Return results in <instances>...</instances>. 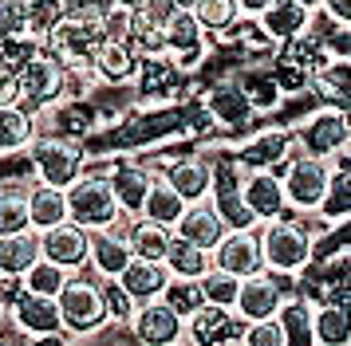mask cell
Here are the masks:
<instances>
[{"label":"cell","mask_w":351,"mask_h":346,"mask_svg":"<svg viewBox=\"0 0 351 346\" xmlns=\"http://www.w3.org/2000/svg\"><path fill=\"white\" fill-rule=\"evenodd\" d=\"M182 209H186V201L178 197L174 189L162 181L158 173L150 177V189H146V201H143V213L138 217L143 220H154V224H162V228H174V220L182 217Z\"/></svg>","instance_id":"74e56055"},{"label":"cell","mask_w":351,"mask_h":346,"mask_svg":"<svg viewBox=\"0 0 351 346\" xmlns=\"http://www.w3.org/2000/svg\"><path fill=\"white\" fill-rule=\"evenodd\" d=\"M0 346H12V338H4V334H0Z\"/></svg>","instance_id":"6125c7cd"},{"label":"cell","mask_w":351,"mask_h":346,"mask_svg":"<svg viewBox=\"0 0 351 346\" xmlns=\"http://www.w3.org/2000/svg\"><path fill=\"white\" fill-rule=\"evenodd\" d=\"M36 51H40V40H32L28 31H20V36H4V40H0V71L16 75Z\"/></svg>","instance_id":"ee69618b"},{"label":"cell","mask_w":351,"mask_h":346,"mask_svg":"<svg viewBox=\"0 0 351 346\" xmlns=\"http://www.w3.org/2000/svg\"><path fill=\"white\" fill-rule=\"evenodd\" d=\"M8 103H16V75L0 71V107H8Z\"/></svg>","instance_id":"db71d44e"},{"label":"cell","mask_w":351,"mask_h":346,"mask_svg":"<svg viewBox=\"0 0 351 346\" xmlns=\"http://www.w3.org/2000/svg\"><path fill=\"white\" fill-rule=\"evenodd\" d=\"M28 31V0H0V40Z\"/></svg>","instance_id":"f907efd6"},{"label":"cell","mask_w":351,"mask_h":346,"mask_svg":"<svg viewBox=\"0 0 351 346\" xmlns=\"http://www.w3.org/2000/svg\"><path fill=\"white\" fill-rule=\"evenodd\" d=\"M272 79H276L280 94H308V87H312V71H300L292 63H276L272 67Z\"/></svg>","instance_id":"816d5d0a"},{"label":"cell","mask_w":351,"mask_h":346,"mask_svg":"<svg viewBox=\"0 0 351 346\" xmlns=\"http://www.w3.org/2000/svg\"><path fill=\"white\" fill-rule=\"evenodd\" d=\"M324 20H328V16H324ZM319 40H324L328 59H351V24L328 20V31H319Z\"/></svg>","instance_id":"681fc988"},{"label":"cell","mask_w":351,"mask_h":346,"mask_svg":"<svg viewBox=\"0 0 351 346\" xmlns=\"http://www.w3.org/2000/svg\"><path fill=\"white\" fill-rule=\"evenodd\" d=\"M237 343L241 346H285L276 315H272V319H253V323H245V330H241Z\"/></svg>","instance_id":"c3c4849f"},{"label":"cell","mask_w":351,"mask_h":346,"mask_svg":"<svg viewBox=\"0 0 351 346\" xmlns=\"http://www.w3.org/2000/svg\"><path fill=\"white\" fill-rule=\"evenodd\" d=\"M36 260H40L36 232L0 236V280H20V276H24Z\"/></svg>","instance_id":"e575fe53"},{"label":"cell","mask_w":351,"mask_h":346,"mask_svg":"<svg viewBox=\"0 0 351 346\" xmlns=\"http://www.w3.org/2000/svg\"><path fill=\"white\" fill-rule=\"evenodd\" d=\"M162 40H166V55L178 63L182 75H190L193 67L206 59V31L186 8H174L162 20Z\"/></svg>","instance_id":"8fae6325"},{"label":"cell","mask_w":351,"mask_h":346,"mask_svg":"<svg viewBox=\"0 0 351 346\" xmlns=\"http://www.w3.org/2000/svg\"><path fill=\"white\" fill-rule=\"evenodd\" d=\"M190 12H193V20L202 24V31H225L241 20L237 0H197Z\"/></svg>","instance_id":"7bdbcfd3"},{"label":"cell","mask_w":351,"mask_h":346,"mask_svg":"<svg viewBox=\"0 0 351 346\" xmlns=\"http://www.w3.org/2000/svg\"><path fill=\"white\" fill-rule=\"evenodd\" d=\"M166 280H170L166 264H158V260H138V256H130V264L119 271V283H123V291H127L134 303L158 299L162 287H166Z\"/></svg>","instance_id":"83f0119b"},{"label":"cell","mask_w":351,"mask_h":346,"mask_svg":"<svg viewBox=\"0 0 351 346\" xmlns=\"http://www.w3.org/2000/svg\"><path fill=\"white\" fill-rule=\"evenodd\" d=\"M36 114H28L24 107L8 103L0 107V157H12L20 150H28V142L36 138Z\"/></svg>","instance_id":"4dcf8cb0"},{"label":"cell","mask_w":351,"mask_h":346,"mask_svg":"<svg viewBox=\"0 0 351 346\" xmlns=\"http://www.w3.org/2000/svg\"><path fill=\"white\" fill-rule=\"evenodd\" d=\"M28 161L36 170V181H44L51 189H67L75 177H83L87 170V154H83V142H71L64 134H51V130H36V138L28 142Z\"/></svg>","instance_id":"3957f363"},{"label":"cell","mask_w":351,"mask_h":346,"mask_svg":"<svg viewBox=\"0 0 351 346\" xmlns=\"http://www.w3.org/2000/svg\"><path fill=\"white\" fill-rule=\"evenodd\" d=\"M99 295H103V311H107V323H119V327H127L138 303H134L127 291H123V283H119V280H99Z\"/></svg>","instance_id":"f6af8a7d"},{"label":"cell","mask_w":351,"mask_h":346,"mask_svg":"<svg viewBox=\"0 0 351 346\" xmlns=\"http://www.w3.org/2000/svg\"><path fill=\"white\" fill-rule=\"evenodd\" d=\"M67 94V71L44 51H36L32 59L16 71V107L28 114H44Z\"/></svg>","instance_id":"52a82bcc"},{"label":"cell","mask_w":351,"mask_h":346,"mask_svg":"<svg viewBox=\"0 0 351 346\" xmlns=\"http://www.w3.org/2000/svg\"><path fill=\"white\" fill-rule=\"evenodd\" d=\"M87 264L95 267V280H119V271L130 264V244L123 236V224L107 228V232H91Z\"/></svg>","instance_id":"d4e9b609"},{"label":"cell","mask_w":351,"mask_h":346,"mask_svg":"<svg viewBox=\"0 0 351 346\" xmlns=\"http://www.w3.org/2000/svg\"><path fill=\"white\" fill-rule=\"evenodd\" d=\"M312 16L304 4H296V0H272L265 12L256 16V24H261V31L269 36L272 44L280 47L285 40H292V36H300V31L312 28Z\"/></svg>","instance_id":"484cf974"},{"label":"cell","mask_w":351,"mask_h":346,"mask_svg":"<svg viewBox=\"0 0 351 346\" xmlns=\"http://www.w3.org/2000/svg\"><path fill=\"white\" fill-rule=\"evenodd\" d=\"M51 110V118H48V130L51 134H64V138H71V142H83L91 130L99 126V110H95V103L91 98H75V94H64L56 107H48Z\"/></svg>","instance_id":"cb8c5ba5"},{"label":"cell","mask_w":351,"mask_h":346,"mask_svg":"<svg viewBox=\"0 0 351 346\" xmlns=\"http://www.w3.org/2000/svg\"><path fill=\"white\" fill-rule=\"evenodd\" d=\"M36 244H40V256L60 264L64 271H83L87 267V244H91V232H83L80 224H56V228H44L36 232Z\"/></svg>","instance_id":"2e32d148"},{"label":"cell","mask_w":351,"mask_h":346,"mask_svg":"<svg viewBox=\"0 0 351 346\" xmlns=\"http://www.w3.org/2000/svg\"><path fill=\"white\" fill-rule=\"evenodd\" d=\"M158 299L178 315V319H182V323H186V319H190L202 303H206V299H202V283H197V280H178V276H170V280H166V287H162Z\"/></svg>","instance_id":"60d3db41"},{"label":"cell","mask_w":351,"mask_h":346,"mask_svg":"<svg viewBox=\"0 0 351 346\" xmlns=\"http://www.w3.org/2000/svg\"><path fill=\"white\" fill-rule=\"evenodd\" d=\"M162 264H166V271L170 276H178V280H202L209 267V252H202L197 244H190V240H182V236L170 232V244H166V256H162Z\"/></svg>","instance_id":"d6a6232c"},{"label":"cell","mask_w":351,"mask_h":346,"mask_svg":"<svg viewBox=\"0 0 351 346\" xmlns=\"http://www.w3.org/2000/svg\"><path fill=\"white\" fill-rule=\"evenodd\" d=\"M103 177L111 181V193H114V201H119V213H123V217H138L154 170H146V165H138V161H119V165H107Z\"/></svg>","instance_id":"44dd1931"},{"label":"cell","mask_w":351,"mask_h":346,"mask_svg":"<svg viewBox=\"0 0 351 346\" xmlns=\"http://www.w3.org/2000/svg\"><path fill=\"white\" fill-rule=\"evenodd\" d=\"M269 4H272V0H237L241 16H253V20H256V16H261V12H265Z\"/></svg>","instance_id":"11a10c76"},{"label":"cell","mask_w":351,"mask_h":346,"mask_svg":"<svg viewBox=\"0 0 351 346\" xmlns=\"http://www.w3.org/2000/svg\"><path fill=\"white\" fill-rule=\"evenodd\" d=\"M24 201H28V224H32V232H44V228H56V224L67 220L64 189H51L44 181H36L32 189H24Z\"/></svg>","instance_id":"f1b7e54d"},{"label":"cell","mask_w":351,"mask_h":346,"mask_svg":"<svg viewBox=\"0 0 351 346\" xmlns=\"http://www.w3.org/2000/svg\"><path fill=\"white\" fill-rule=\"evenodd\" d=\"M20 232H32L24 189L20 185H0V236H20Z\"/></svg>","instance_id":"ab89813d"},{"label":"cell","mask_w":351,"mask_h":346,"mask_svg":"<svg viewBox=\"0 0 351 346\" xmlns=\"http://www.w3.org/2000/svg\"><path fill=\"white\" fill-rule=\"evenodd\" d=\"M56 311H60V323H64V334H95L107 323V311H103V295H99V280L91 276H67V283L56 295Z\"/></svg>","instance_id":"5b68a950"},{"label":"cell","mask_w":351,"mask_h":346,"mask_svg":"<svg viewBox=\"0 0 351 346\" xmlns=\"http://www.w3.org/2000/svg\"><path fill=\"white\" fill-rule=\"evenodd\" d=\"M64 201H67V220L80 224L83 232H107V228L123 224V213H119V201H114V193H111V181L103 173L83 170V177H75L64 189Z\"/></svg>","instance_id":"7a4b0ae2"},{"label":"cell","mask_w":351,"mask_h":346,"mask_svg":"<svg viewBox=\"0 0 351 346\" xmlns=\"http://www.w3.org/2000/svg\"><path fill=\"white\" fill-rule=\"evenodd\" d=\"M202 107H206L209 114H213V122L225 126V130H245V126L253 122V107H249L245 91L237 87V79H217L206 91V103H202Z\"/></svg>","instance_id":"ffe728a7"},{"label":"cell","mask_w":351,"mask_h":346,"mask_svg":"<svg viewBox=\"0 0 351 346\" xmlns=\"http://www.w3.org/2000/svg\"><path fill=\"white\" fill-rule=\"evenodd\" d=\"M67 276L71 271H64L60 264H51V260H36L24 276H20V283H24V291H32V295H48V299H56L60 295V287L67 283Z\"/></svg>","instance_id":"b9f144b4"},{"label":"cell","mask_w":351,"mask_h":346,"mask_svg":"<svg viewBox=\"0 0 351 346\" xmlns=\"http://www.w3.org/2000/svg\"><path fill=\"white\" fill-rule=\"evenodd\" d=\"M127 327H130V338H134L138 346H174V343H182V319H178L162 299L138 303Z\"/></svg>","instance_id":"9a60e30c"},{"label":"cell","mask_w":351,"mask_h":346,"mask_svg":"<svg viewBox=\"0 0 351 346\" xmlns=\"http://www.w3.org/2000/svg\"><path fill=\"white\" fill-rule=\"evenodd\" d=\"M233 346H241V343H233Z\"/></svg>","instance_id":"be15d7a7"},{"label":"cell","mask_w":351,"mask_h":346,"mask_svg":"<svg viewBox=\"0 0 351 346\" xmlns=\"http://www.w3.org/2000/svg\"><path fill=\"white\" fill-rule=\"evenodd\" d=\"M123 236H127V244H130V256H138V260H158L162 264L166 244H170V228H162L154 220L134 217L127 228H123Z\"/></svg>","instance_id":"8d00e7d4"},{"label":"cell","mask_w":351,"mask_h":346,"mask_svg":"<svg viewBox=\"0 0 351 346\" xmlns=\"http://www.w3.org/2000/svg\"><path fill=\"white\" fill-rule=\"evenodd\" d=\"M292 154H296L292 130L288 126H265V130H256L253 138L241 146L233 161H237L241 170H272L276 173Z\"/></svg>","instance_id":"4fadbf2b"},{"label":"cell","mask_w":351,"mask_h":346,"mask_svg":"<svg viewBox=\"0 0 351 346\" xmlns=\"http://www.w3.org/2000/svg\"><path fill=\"white\" fill-rule=\"evenodd\" d=\"M134 67H138V55L127 47V40H111V36H103L99 47L91 51L87 75H95L103 87H127L130 79H134Z\"/></svg>","instance_id":"e0dca14e"},{"label":"cell","mask_w":351,"mask_h":346,"mask_svg":"<svg viewBox=\"0 0 351 346\" xmlns=\"http://www.w3.org/2000/svg\"><path fill=\"white\" fill-rule=\"evenodd\" d=\"M237 87L245 91V98H249V107H253V114H265V110H276L280 107V87H276V79H272V71H265V67H249L245 75H237Z\"/></svg>","instance_id":"f35d334b"},{"label":"cell","mask_w":351,"mask_h":346,"mask_svg":"<svg viewBox=\"0 0 351 346\" xmlns=\"http://www.w3.org/2000/svg\"><path fill=\"white\" fill-rule=\"evenodd\" d=\"M202 299L206 303H217V307H233V299H237V283L233 276H225V271H217V267H209L206 276H202Z\"/></svg>","instance_id":"7dc6e473"},{"label":"cell","mask_w":351,"mask_h":346,"mask_svg":"<svg viewBox=\"0 0 351 346\" xmlns=\"http://www.w3.org/2000/svg\"><path fill=\"white\" fill-rule=\"evenodd\" d=\"M312 334H316V346H348L351 343V307H335V303L312 307Z\"/></svg>","instance_id":"836d02e7"},{"label":"cell","mask_w":351,"mask_h":346,"mask_svg":"<svg viewBox=\"0 0 351 346\" xmlns=\"http://www.w3.org/2000/svg\"><path fill=\"white\" fill-rule=\"evenodd\" d=\"M111 4H114V8H123V12H138L146 0H111Z\"/></svg>","instance_id":"6f0895ef"},{"label":"cell","mask_w":351,"mask_h":346,"mask_svg":"<svg viewBox=\"0 0 351 346\" xmlns=\"http://www.w3.org/2000/svg\"><path fill=\"white\" fill-rule=\"evenodd\" d=\"M316 12L335 20V24H351V0H319Z\"/></svg>","instance_id":"f5cc1de1"},{"label":"cell","mask_w":351,"mask_h":346,"mask_svg":"<svg viewBox=\"0 0 351 346\" xmlns=\"http://www.w3.org/2000/svg\"><path fill=\"white\" fill-rule=\"evenodd\" d=\"M170 232L182 236V240H190V244H197L202 252H213V244L225 236V224H221V217L213 213L209 201H193V204L182 209V217L174 220Z\"/></svg>","instance_id":"603a6c76"},{"label":"cell","mask_w":351,"mask_h":346,"mask_svg":"<svg viewBox=\"0 0 351 346\" xmlns=\"http://www.w3.org/2000/svg\"><path fill=\"white\" fill-rule=\"evenodd\" d=\"M276 323H280L285 346H316V334H312V303L304 295H285V303L276 307Z\"/></svg>","instance_id":"f546056e"},{"label":"cell","mask_w":351,"mask_h":346,"mask_svg":"<svg viewBox=\"0 0 351 346\" xmlns=\"http://www.w3.org/2000/svg\"><path fill=\"white\" fill-rule=\"evenodd\" d=\"M158 177L174 189L186 204L206 201L209 185H213V161H209V157H197V154L166 157V161H162V170H158Z\"/></svg>","instance_id":"5bb4252c"},{"label":"cell","mask_w":351,"mask_h":346,"mask_svg":"<svg viewBox=\"0 0 351 346\" xmlns=\"http://www.w3.org/2000/svg\"><path fill=\"white\" fill-rule=\"evenodd\" d=\"M4 323H8V311H4V303H0V334H4Z\"/></svg>","instance_id":"94428289"},{"label":"cell","mask_w":351,"mask_h":346,"mask_svg":"<svg viewBox=\"0 0 351 346\" xmlns=\"http://www.w3.org/2000/svg\"><path fill=\"white\" fill-rule=\"evenodd\" d=\"M245 330L233 307H217V303H202L197 311L182 323V338H190V346H233Z\"/></svg>","instance_id":"9c48e42d"},{"label":"cell","mask_w":351,"mask_h":346,"mask_svg":"<svg viewBox=\"0 0 351 346\" xmlns=\"http://www.w3.org/2000/svg\"><path fill=\"white\" fill-rule=\"evenodd\" d=\"M103 40V24L99 20H80V16H64L56 28L40 40V51L56 59L67 75H87L91 51Z\"/></svg>","instance_id":"277c9868"},{"label":"cell","mask_w":351,"mask_h":346,"mask_svg":"<svg viewBox=\"0 0 351 346\" xmlns=\"http://www.w3.org/2000/svg\"><path fill=\"white\" fill-rule=\"evenodd\" d=\"M351 154L348 150H339L335 154V165L328 173V189H324V197H319V217L332 220V224H348L351 217Z\"/></svg>","instance_id":"4316f807"},{"label":"cell","mask_w":351,"mask_h":346,"mask_svg":"<svg viewBox=\"0 0 351 346\" xmlns=\"http://www.w3.org/2000/svg\"><path fill=\"white\" fill-rule=\"evenodd\" d=\"M256 244H261V264L276 276H296L308 267L312 252V228L300 220V213H280V217L256 224Z\"/></svg>","instance_id":"6da1fadb"},{"label":"cell","mask_w":351,"mask_h":346,"mask_svg":"<svg viewBox=\"0 0 351 346\" xmlns=\"http://www.w3.org/2000/svg\"><path fill=\"white\" fill-rule=\"evenodd\" d=\"M28 346H67V338H64V330H56V334H32Z\"/></svg>","instance_id":"9f6ffc18"},{"label":"cell","mask_w":351,"mask_h":346,"mask_svg":"<svg viewBox=\"0 0 351 346\" xmlns=\"http://www.w3.org/2000/svg\"><path fill=\"white\" fill-rule=\"evenodd\" d=\"M130 83H134L138 98H174L186 87V75L178 71V63L170 55H146V59H138Z\"/></svg>","instance_id":"d6986e66"},{"label":"cell","mask_w":351,"mask_h":346,"mask_svg":"<svg viewBox=\"0 0 351 346\" xmlns=\"http://www.w3.org/2000/svg\"><path fill=\"white\" fill-rule=\"evenodd\" d=\"M272 63H292V67H300V71H319V67H328V51H324V40H319V31H300V36H292L285 44L276 47V59Z\"/></svg>","instance_id":"1f68e13d"},{"label":"cell","mask_w":351,"mask_h":346,"mask_svg":"<svg viewBox=\"0 0 351 346\" xmlns=\"http://www.w3.org/2000/svg\"><path fill=\"white\" fill-rule=\"evenodd\" d=\"M351 59H332L328 67H319L312 71V87L308 91H316L324 98V107H343L348 110V94H351Z\"/></svg>","instance_id":"d590c367"},{"label":"cell","mask_w":351,"mask_h":346,"mask_svg":"<svg viewBox=\"0 0 351 346\" xmlns=\"http://www.w3.org/2000/svg\"><path fill=\"white\" fill-rule=\"evenodd\" d=\"M64 20V0H28V36L44 40Z\"/></svg>","instance_id":"bcb514c9"},{"label":"cell","mask_w":351,"mask_h":346,"mask_svg":"<svg viewBox=\"0 0 351 346\" xmlns=\"http://www.w3.org/2000/svg\"><path fill=\"white\" fill-rule=\"evenodd\" d=\"M328 173H332V165H328L324 157L300 154V150L288 157L285 165L276 170L280 189H285L288 213H316L319 197H324V189H328Z\"/></svg>","instance_id":"8992f818"},{"label":"cell","mask_w":351,"mask_h":346,"mask_svg":"<svg viewBox=\"0 0 351 346\" xmlns=\"http://www.w3.org/2000/svg\"><path fill=\"white\" fill-rule=\"evenodd\" d=\"M4 311H12V319H16V327L24 334H56V330H64L60 311H56V299L32 295V291H24V283H20V291L12 295V303Z\"/></svg>","instance_id":"7402d4cb"},{"label":"cell","mask_w":351,"mask_h":346,"mask_svg":"<svg viewBox=\"0 0 351 346\" xmlns=\"http://www.w3.org/2000/svg\"><path fill=\"white\" fill-rule=\"evenodd\" d=\"M170 4H174V8H186V12H190V8L197 4V0H170Z\"/></svg>","instance_id":"680465c9"},{"label":"cell","mask_w":351,"mask_h":346,"mask_svg":"<svg viewBox=\"0 0 351 346\" xmlns=\"http://www.w3.org/2000/svg\"><path fill=\"white\" fill-rule=\"evenodd\" d=\"M296 4H304L308 12H316V8H319V0H296Z\"/></svg>","instance_id":"91938a15"},{"label":"cell","mask_w":351,"mask_h":346,"mask_svg":"<svg viewBox=\"0 0 351 346\" xmlns=\"http://www.w3.org/2000/svg\"><path fill=\"white\" fill-rule=\"evenodd\" d=\"M241 197H245V209L253 213L256 224L280 217V213L288 209L280 177H276L272 170H245V177H241Z\"/></svg>","instance_id":"ac0fdd59"},{"label":"cell","mask_w":351,"mask_h":346,"mask_svg":"<svg viewBox=\"0 0 351 346\" xmlns=\"http://www.w3.org/2000/svg\"><path fill=\"white\" fill-rule=\"evenodd\" d=\"M209 264L217 271H225V276H233V280H245V276L261 271L265 264H261L256 228H225V236L209 252Z\"/></svg>","instance_id":"7c38bea8"},{"label":"cell","mask_w":351,"mask_h":346,"mask_svg":"<svg viewBox=\"0 0 351 346\" xmlns=\"http://www.w3.org/2000/svg\"><path fill=\"white\" fill-rule=\"evenodd\" d=\"M348 110L343 107H324L316 114H308L300 126H292L296 150L312 157H335L339 150H348Z\"/></svg>","instance_id":"ba28073f"},{"label":"cell","mask_w":351,"mask_h":346,"mask_svg":"<svg viewBox=\"0 0 351 346\" xmlns=\"http://www.w3.org/2000/svg\"><path fill=\"white\" fill-rule=\"evenodd\" d=\"M285 287H288V276H276L269 267H261L253 276H245L237 283V299H233V311L253 323V319H272L276 307L285 303Z\"/></svg>","instance_id":"30bf717a"}]
</instances>
